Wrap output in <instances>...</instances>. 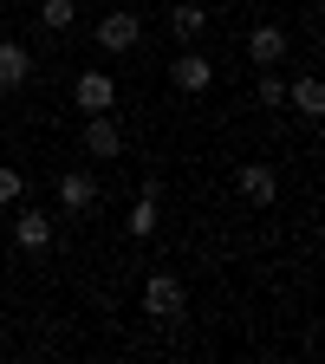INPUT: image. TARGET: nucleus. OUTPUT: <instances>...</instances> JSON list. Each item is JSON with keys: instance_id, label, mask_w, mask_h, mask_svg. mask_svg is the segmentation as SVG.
Segmentation results:
<instances>
[{"instance_id": "0eeeda50", "label": "nucleus", "mask_w": 325, "mask_h": 364, "mask_svg": "<svg viewBox=\"0 0 325 364\" xmlns=\"http://www.w3.org/2000/svg\"><path fill=\"white\" fill-rule=\"evenodd\" d=\"M72 98H78V111H117V85L105 72H78L72 78Z\"/></svg>"}, {"instance_id": "39448f33", "label": "nucleus", "mask_w": 325, "mask_h": 364, "mask_svg": "<svg viewBox=\"0 0 325 364\" xmlns=\"http://www.w3.org/2000/svg\"><path fill=\"white\" fill-rule=\"evenodd\" d=\"M235 189H241V202L273 208V196H280V176H273L267 163H241V169H235Z\"/></svg>"}, {"instance_id": "f03ea898", "label": "nucleus", "mask_w": 325, "mask_h": 364, "mask_svg": "<svg viewBox=\"0 0 325 364\" xmlns=\"http://www.w3.org/2000/svg\"><path fill=\"white\" fill-rule=\"evenodd\" d=\"M78 150H85L91 163H111V156H124V130H117V117H111V111H85Z\"/></svg>"}, {"instance_id": "f257e3e1", "label": "nucleus", "mask_w": 325, "mask_h": 364, "mask_svg": "<svg viewBox=\"0 0 325 364\" xmlns=\"http://www.w3.org/2000/svg\"><path fill=\"white\" fill-rule=\"evenodd\" d=\"M182 306H189V287H182V273H169V267H156L150 280H144V312L150 318H182Z\"/></svg>"}, {"instance_id": "4468645a", "label": "nucleus", "mask_w": 325, "mask_h": 364, "mask_svg": "<svg viewBox=\"0 0 325 364\" xmlns=\"http://www.w3.org/2000/svg\"><path fill=\"white\" fill-rule=\"evenodd\" d=\"M39 20L53 26V33H65V26L78 20V0H39Z\"/></svg>"}, {"instance_id": "1a4fd4ad", "label": "nucleus", "mask_w": 325, "mask_h": 364, "mask_svg": "<svg viewBox=\"0 0 325 364\" xmlns=\"http://www.w3.org/2000/svg\"><path fill=\"white\" fill-rule=\"evenodd\" d=\"M247 59L267 72V65H287V26H254L247 33Z\"/></svg>"}, {"instance_id": "2eb2a0df", "label": "nucleus", "mask_w": 325, "mask_h": 364, "mask_svg": "<svg viewBox=\"0 0 325 364\" xmlns=\"http://www.w3.org/2000/svg\"><path fill=\"white\" fill-rule=\"evenodd\" d=\"M260 105H267V111H280V105H287V78L273 72V65L260 72Z\"/></svg>"}, {"instance_id": "9b49d317", "label": "nucleus", "mask_w": 325, "mask_h": 364, "mask_svg": "<svg viewBox=\"0 0 325 364\" xmlns=\"http://www.w3.org/2000/svg\"><path fill=\"white\" fill-rule=\"evenodd\" d=\"M287 105H293V111H299V117H306V124H312V117H319V111H325V85H319V78H312V72H299V78H293V85H287Z\"/></svg>"}, {"instance_id": "423d86ee", "label": "nucleus", "mask_w": 325, "mask_h": 364, "mask_svg": "<svg viewBox=\"0 0 325 364\" xmlns=\"http://www.w3.org/2000/svg\"><path fill=\"white\" fill-rule=\"evenodd\" d=\"M169 85H176V91H189V98H196V91H208V85H215V59H202V53L169 59Z\"/></svg>"}, {"instance_id": "dca6fc26", "label": "nucleus", "mask_w": 325, "mask_h": 364, "mask_svg": "<svg viewBox=\"0 0 325 364\" xmlns=\"http://www.w3.org/2000/svg\"><path fill=\"white\" fill-rule=\"evenodd\" d=\"M26 196V176L14 169V163H0V208H7V202H20Z\"/></svg>"}, {"instance_id": "7ed1b4c3", "label": "nucleus", "mask_w": 325, "mask_h": 364, "mask_svg": "<svg viewBox=\"0 0 325 364\" xmlns=\"http://www.w3.org/2000/svg\"><path fill=\"white\" fill-rule=\"evenodd\" d=\"M137 39H144V14H137V7H111L98 20V46H105V53H130Z\"/></svg>"}, {"instance_id": "20e7f679", "label": "nucleus", "mask_w": 325, "mask_h": 364, "mask_svg": "<svg viewBox=\"0 0 325 364\" xmlns=\"http://www.w3.org/2000/svg\"><path fill=\"white\" fill-rule=\"evenodd\" d=\"M59 208L65 215H91V208H98V176H91L85 163L59 176Z\"/></svg>"}, {"instance_id": "f8f14e48", "label": "nucleus", "mask_w": 325, "mask_h": 364, "mask_svg": "<svg viewBox=\"0 0 325 364\" xmlns=\"http://www.w3.org/2000/svg\"><path fill=\"white\" fill-rule=\"evenodd\" d=\"M202 26H208V7H196V0L169 7V33H176V39H202Z\"/></svg>"}, {"instance_id": "6e6552de", "label": "nucleus", "mask_w": 325, "mask_h": 364, "mask_svg": "<svg viewBox=\"0 0 325 364\" xmlns=\"http://www.w3.org/2000/svg\"><path fill=\"white\" fill-rule=\"evenodd\" d=\"M14 241H20V254H46V247H53V215L20 208L14 215Z\"/></svg>"}, {"instance_id": "ddd939ff", "label": "nucleus", "mask_w": 325, "mask_h": 364, "mask_svg": "<svg viewBox=\"0 0 325 364\" xmlns=\"http://www.w3.org/2000/svg\"><path fill=\"white\" fill-rule=\"evenodd\" d=\"M150 235H156V202L137 196V208H130V241H150Z\"/></svg>"}, {"instance_id": "9d476101", "label": "nucleus", "mask_w": 325, "mask_h": 364, "mask_svg": "<svg viewBox=\"0 0 325 364\" xmlns=\"http://www.w3.org/2000/svg\"><path fill=\"white\" fill-rule=\"evenodd\" d=\"M26 78H33V53L20 39H0V91H20Z\"/></svg>"}]
</instances>
